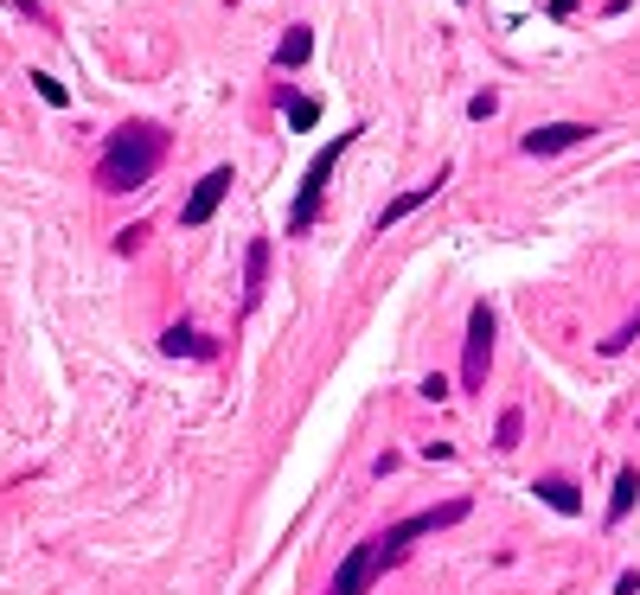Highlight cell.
Instances as JSON below:
<instances>
[{
    "label": "cell",
    "mask_w": 640,
    "mask_h": 595,
    "mask_svg": "<svg viewBox=\"0 0 640 595\" xmlns=\"http://www.w3.org/2000/svg\"><path fill=\"white\" fill-rule=\"evenodd\" d=\"M167 160V128L160 122H122L110 135V148L97 160V187L103 192H135L154 180V167Z\"/></svg>",
    "instance_id": "obj_1"
},
{
    "label": "cell",
    "mask_w": 640,
    "mask_h": 595,
    "mask_svg": "<svg viewBox=\"0 0 640 595\" xmlns=\"http://www.w3.org/2000/svg\"><path fill=\"white\" fill-rule=\"evenodd\" d=\"M352 135H359V128H346V135H334L327 148H321L314 160H307V173H302V199H295V212H289V231H295V237H302L307 224L321 218V199H327V180H334V160H339L346 148H352Z\"/></svg>",
    "instance_id": "obj_2"
},
{
    "label": "cell",
    "mask_w": 640,
    "mask_h": 595,
    "mask_svg": "<svg viewBox=\"0 0 640 595\" xmlns=\"http://www.w3.org/2000/svg\"><path fill=\"white\" fill-rule=\"evenodd\" d=\"M468 519V499H442V506H429V513H411V519L384 525L378 531V545H384V563H397L411 551V538H429V531H449V525Z\"/></svg>",
    "instance_id": "obj_3"
},
{
    "label": "cell",
    "mask_w": 640,
    "mask_h": 595,
    "mask_svg": "<svg viewBox=\"0 0 640 595\" xmlns=\"http://www.w3.org/2000/svg\"><path fill=\"white\" fill-rule=\"evenodd\" d=\"M493 366V307L474 301L468 307V339H461V391H481Z\"/></svg>",
    "instance_id": "obj_4"
},
{
    "label": "cell",
    "mask_w": 640,
    "mask_h": 595,
    "mask_svg": "<svg viewBox=\"0 0 640 595\" xmlns=\"http://www.w3.org/2000/svg\"><path fill=\"white\" fill-rule=\"evenodd\" d=\"M378 570H391V563H384V545H378V538H366V545H352V551L339 558V570H334V583H327V595H366Z\"/></svg>",
    "instance_id": "obj_5"
},
{
    "label": "cell",
    "mask_w": 640,
    "mask_h": 595,
    "mask_svg": "<svg viewBox=\"0 0 640 595\" xmlns=\"http://www.w3.org/2000/svg\"><path fill=\"white\" fill-rule=\"evenodd\" d=\"M231 187H237V180H231V167H212V173H205V180L192 187V199L180 205V224H192V231H199V224H205L212 212H218V205H225V192H231Z\"/></svg>",
    "instance_id": "obj_6"
},
{
    "label": "cell",
    "mask_w": 640,
    "mask_h": 595,
    "mask_svg": "<svg viewBox=\"0 0 640 595\" xmlns=\"http://www.w3.org/2000/svg\"><path fill=\"white\" fill-rule=\"evenodd\" d=\"M590 135H596L590 122H544V128H531L519 148L526 154H564V148H576V142H590Z\"/></svg>",
    "instance_id": "obj_7"
},
{
    "label": "cell",
    "mask_w": 640,
    "mask_h": 595,
    "mask_svg": "<svg viewBox=\"0 0 640 595\" xmlns=\"http://www.w3.org/2000/svg\"><path fill=\"white\" fill-rule=\"evenodd\" d=\"M442 187H449V167H436V180H423V187L397 192V199H391V205L378 212V231H391V224H397V218H411L416 205H429V199H436V192H442Z\"/></svg>",
    "instance_id": "obj_8"
},
{
    "label": "cell",
    "mask_w": 640,
    "mask_h": 595,
    "mask_svg": "<svg viewBox=\"0 0 640 595\" xmlns=\"http://www.w3.org/2000/svg\"><path fill=\"white\" fill-rule=\"evenodd\" d=\"M160 352H173V359H212V352H218V339H205L199 327L173 321V327L160 334Z\"/></svg>",
    "instance_id": "obj_9"
},
{
    "label": "cell",
    "mask_w": 640,
    "mask_h": 595,
    "mask_svg": "<svg viewBox=\"0 0 640 595\" xmlns=\"http://www.w3.org/2000/svg\"><path fill=\"white\" fill-rule=\"evenodd\" d=\"M269 289V237H250V250H244V307H257Z\"/></svg>",
    "instance_id": "obj_10"
},
{
    "label": "cell",
    "mask_w": 640,
    "mask_h": 595,
    "mask_svg": "<svg viewBox=\"0 0 640 595\" xmlns=\"http://www.w3.org/2000/svg\"><path fill=\"white\" fill-rule=\"evenodd\" d=\"M531 493H538V499H544V506H551V513H583V493H576V486L564 481V474H544V481L531 486Z\"/></svg>",
    "instance_id": "obj_11"
},
{
    "label": "cell",
    "mask_w": 640,
    "mask_h": 595,
    "mask_svg": "<svg viewBox=\"0 0 640 595\" xmlns=\"http://www.w3.org/2000/svg\"><path fill=\"white\" fill-rule=\"evenodd\" d=\"M307 58H314V33H307V26H289L282 45H276V65H282V71H302Z\"/></svg>",
    "instance_id": "obj_12"
},
{
    "label": "cell",
    "mask_w": 640,
    "mask_h": 595,
    "mask_svg": "<svg viewBox=\"0 0 640 595\" xmlns=\"http://www.w3.org/2000/svg\"><path fill=\"white\" fill-rule=\"evenodd\" d=\"M635 499H640V474H635V468H621V474H615V499H608V525L628 519V513H635Z\"/></svg>",
    "instance_id": "obj_13"
},
{
    "label": "cell",
    "mask_w": 640,
    "mask_h": 595,
    "mask_svg": "<svg viewBox=\"0 0 640 595\" xmlns=\"http://www.w3.org/2000/svg\"><path fill=\"white\" fill-rule=\"evenodd\" d=\"M519 436H526V416H519V409H499V423H493V448H519Z\"/></svg>",
    "instance_id": "obj_14"
},
{
    "label": "cell",
    "mask_w": 640,
    "mask_h": 595,
    "mask_svg": "<svg viewBox=\"0 0 640 595\" xmlns=\"http://www.w3.org/2000/svg\"><path fill=\"white\" fill-rule=\"evenodd\" d=\"M289 122H295V128H314V122H321V103H314V97H289Z\"/></svg>",
    "instance_id": "obj_15"
},
{
    "label": "cell",
    "mask_w": 640,
    "mask_h": 595,
    "mask_svg": "<svg viewBox=\"0 0 640 595\" xmlns=\"http://www.w3.org/2000/svg\"><path fill=\"white\" fill-rule=\"evenodd\" d=\"M26 83H33V90H38V97H45V103H52V110H65V83H58V77L33 71V77H26Z\"/></svg>",
    "instance_id": "obj_16"
},
{
    "label": "cell",
    "mask_w": 640,
    "mask_h": 595,
    "mask_svg": "<svg viewBox=\"0 0 640 595\" xmlns=\"http://www.w3.org/2000/svg\"><path fill=\"white\" fill-rule=\"evenodd\" d=\"M148 244V224H128V231H115V257H135Z\"/></svg>",
    "instance_id": "obj_17"
},
{
    "label": "cell",
    "mask_w": 640,
    "mask_h": 595,
    "mask_svg": "<svg viewBox=\"0 0 640 595\" xmlns=\"http://www.w3.org/2000/svg\"><path fill=\"white\" fill-rule=\"evenodd\" d=\"M635 339H640V314H635V321H628V327H621V334H615V339H603V352H628Z\"/></svg>",
    "instance_id": "obj_18"
},
{
    "label": "cell",
    "mask_w": 640,
    "mask_h": 595,
    "mask_svg": "<svg viewBox=\"0 0 640 595\" xmlns=\"http://www.w3.org/2000/svg\"><path fill=\"white\" fill-rule=\"evenodd\" d=\"M493 110H499V97H493V90H481V97H468V115H474V122H487Z\"/></svg>",
    "instance_id": "obj_19"
},
{
    "label": "cell",
    "mask_w": 640,
    "mask_h": 595,
    "mask_svg": "<svg viewBox=\"0 0 640 595\" xmlns=\"http://www.w3.org/2000/svg\"><path fill=\"white\" fill-rule=\"evenodd\" d=\"M423 397H429V404H442V397H449V378L429 372V378H423Z\"/></svg>",
    "instance_id": "obj_20"
},
{
    "label": "cell",
    "mask_w": 640,
    "mask_h": 595,
    "mask_svg": "<svg viewBox=\"0 0 640 595\" xmlns=\"http://www.w3.org/2000/svg\"><path fill=\"white\" fill-rule=\"evenodd\" d=\"M13 7H26V20H38V0H13Z\"/></svg>",
    "instance_id": "obj_21"
},
{
    "label": "cell",
    "mask_w": 640,
    "mask_h": 595,
    "mask_svg": "<svg viewBox=\"0 0 640 595\" xmlns=\"http://www.w3.org/2000/svg\"><path fill=\"white\" fill-rule=\"evenodd\" d=\"M570 7H576V0H551V13H570Z\"/></svg>",
    "instance_id": "obj_22"
}]
</instances>
